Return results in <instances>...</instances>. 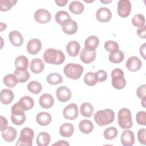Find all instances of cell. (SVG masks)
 <instances>
[{
    "instance_id": "cell-1",
    "label": "cell",
    "mask_w": 146,
    "mask_h": 146,
    "mask_svg": "<svg viewBox=\"0 0 146 146\" xmlns=\"http://www.w3.org/2000/svg\"><path fill=\"white\" fill-rule=\"evenodd\" d=\"M43 59L45 62L52 64H61L65 60V55L63 52L57 49L47 48L43 54Z\"/></svg>"
},
{
    "instance_id": "cell-2",
    "label": "cell",
    "mask_w": 146,
    "mask_h": 146,
    "mask_svg": "<svg viewBox=\"0 0 146 146\" xmlns=\"http://www.w3.org/2000/svg\"><path fill=\"white\" fill-rule=\"evenodd\" d=\"M94 120L99 126H104L112 123L115 119L114 112L109 108L97 111L94 114Z\"/></svg>"
},
{
    "instance_id": "cell-3",
    "label": "cell",
    "mask_w": 146,
    "mask_h": 146,
    "mask_svg": "<svg viewBox=\"0 0 146 146\" xmlns=\"http://www.w3.org/2000/svg\"><path fill=\"white\" fill-rule=\"evenodd\" d=\"M117 122L119 125L123 129H128L132 127L133 122L131 112L129 109L122 108L119 110Z\"/></svg>"
},
{
    "instance_id": "cell-4",
    "label": "cell",
    "mask_w": 146,
    "mask_h": 146,
    "mask_svg": "<svg viewBox=\"0 0 146 146\" xmlns=\"http://www.w3.org/2000/svg\"><path fill=\"white\" fill-rule=\"evenodd\" d=\"M84 71L83 67L80 64L70 63L66 64L63 68V72L68 78L76 80L82 75Z\"/></svg>"
},
{
    "instance_id": "cell-5",
    "label": "cell",
    "mask_w": 146,
    "mask_h": 146,
    "mask_svg": "<svg viewBox=\"0 0 146 146\" xmlns=\"http://www.w3.org/2000/svg\"><path fill=\"white\" fill-rule=\"evenodd\" d=\"M11 120L13 124L17 125H20L25 123L26 121L25 111L21 108L18 102L11 107Z\"/></svg>"
},
{
    "instance_id": "cell-6",
    "label": "cell",
    "mask_w": 146,
    "mask_h": 146,
    "mask_svg": "<svg viewBox=\"0 0 146 146\" xmlns=\"http://www.w3.org/2000/svg\"><path fill=\"white\" fill-rule=\"evenodd\" d=\"M112 85L117 90H121L125 87L126 80L124 78L123 71L119 68L113 69L111 72Z\"/></svg>"
},
{
    "instance_id": "cell-7",
    "label": "cell",
    "mask_w": 146,
    "mask_h": 146,
    "mask_svg": "<svg viewBox=\"0 0 146 146\" xmlns=\"http://www.w3.org/2000/svg\"><path fill=\"white\" fill-rule=\"evenodd\" d=\"M34 137V131L29 127H25L21 130L20 137L16 143V145L31 146Z\"/></svg>"
},
{
    "instance_id": "cell-8",
    "label": "cell",
    "mask_w": 146,
    "mask_h": 146,
    "mask_svg": "<svg viewBox=\"0 0 146 146\" xmlns=\"http://www.w3.org/2000/svg\"><path fill=\"white\" fill-rule=\"evenodd\" d=\"M117 14L123 18L127 17L131 11V3L128 0H120L117 3Z\"/></svg>"
},
{
    "instance_id": "cell-9",
    "label": "cell",
    "mask_w": 146,
    "mask_h": 146,
    "mask_svg": "<svg viewBox=\"0 0 146 146\" xmlns=\"http://www.w3.org/2000/svg\"><path fill=\"white\" fill-rule=\"evenodd\" d=\"M63 115L65 119L74 120L78 116V107L75 103H71L64 107Z\"/></svg>"
},
{
    "instance_id": "cell-10",
    "label": "cell",
    "mask_w": 146,
    "mask_h": 146,
    "mask_svg": "<svg viewBox=\"0 0 146 146\" xmlns=\"http://www.w3.org/2000/svg\"><path fill=\"white\" fill-rule=\"evenodd\" d=\"M51 18L50 13L44 9H39L34 13V19L39 23H46L51 20Z\"/></svg>"
},
{
    "instance_id": "cell-11",
    "label": "cell",
    "mask_w": 146,
    "mask_h": 146,
    "mask_svg": "<svg viewBox=\"0 0 146 146\" xmlns=\"http://www.w3.org/2000/svg\"><path fill=\"white\" fill-rule=\"evenodd\" d=\"M56 95L59 101L66 102L69 100L72 95L71 90L66 86H60L56 89Z\"/></svg>"
},
{
    "instance_id": "cell-12",
    "label": "cell",
    "mask_w": 146,
    "mask_h": 146,
    "mask_svg": "<svg viewBox=\"0 0 146 146\" xmlns=\"http://www.w3.org/2000/svg\"><path fill=\"white\" fill-rule=\"evenodd\" d=\"M42 48V43L40 40L36 38L30 39L26 46L27 52L31 55H35L39 52Z\"/></svg>"
},
{
    "instance_id": "cell-13",
    "label": "cell",
    "mask_w": 146,
    "mask_h": 146,
    "mask_svg": "<svg viewBox=\"0 0 146 146\" xmlns=\"http://www.w3.org/2000/svg\"><path fill=\"white\" fill-rule=\"evenodd\" d=\"M112 17V13L107 7H102L96 13V18L100 22H108Z\"/></svg>"
},
{
    "instance_id": "cell-14",
    "label": "cell",
    "mask_w": 146,
    "mask_h": 146,
    "mask_svg": "<svg viewBox=\"0 0 146 146\" xmlns=\"http://www.w3.org/2000/svg\"><path fill=\"white\" fill-rule=\"evenodd\" d=\"M141 61L136 56L129 57L126 62V67L130 71L135 72L139 71L141 68Z\"/></svg>"
},
{
    "instance_id": "cell-15",
    "label": "cell",
    "mask_w": 146,
    "mask_h": 146,
    "mask_svg": "<svg viewBox=\"0 0 146 146\" xmlns=\"http://www.w3.org/2000/svg\"><path fill=\"white\" fill-rule=\"evenodd\" d=\"M120 141L124 146H132L135 143V136L133 132L131 130L124 131L121 135Z\"/></svg>"
},
{
    "instance_id": "cell-16",
    "label": "cell",
    "mask_w": 146,
    "mask_h": 146,
    "mask_svg": "<svg viewBox=\"0 0 146 146\" xmlns=\"http://www.w3.org/2000/svg\"><path fill=\"white\" fill-rule=\"evenodd\" d=\"M40 106L46 109H48L52 107L54 104V100L53 96L48 93L42 94L39 99Z\"/></svg>"
},
{
    "instance_id": "cell-17",
    "label": "cell",
    "mask_w": 146,
    "mask_h": 146,
    "mask_svg": "<svg viewBox=\"0 0 146 146\" xmlns=\"http://www.w3.org/2000/svg\"><path fill=\"white\" fill-rule=\"evenodd\" d=\"M62 29L64 33L68 35H72L76 33L78 26L77 23L71 19L66 22L62 26Z\"/></svg>"
},
{
    "instance_id": "cell-18",
    "label": "cell",
    "mask_w": 146,
    "mask_h": 146,
    "mask_svg": "<svg viewBox=\"0 0 146 146\" xmlns=\"http://www.w3.org/2000/svg\"><path fill=\"white\" fill-rule=\"evenodd\" d=\"M1 132L2 138L7 142L13 141L17 136V130L11 126L7 127L6 129L1 131Z\"/></svg>"
},
{
    "instance_id": "cell-19",
    "label": "cell",
    "mask_w": 146,
    "mask_h": 146,
    "mask_svg": "<svg viewBox=\"0 0 146 146\" xmlns=\"http://www.w3.org/2000/svg\"><path fill=\"white\" fill-rule=\"evenodd\" d=\"M96 56V52L95 51H89L85 48H83L80 53V59L81 61L84 63L88 64L93 62Z\"/></svg>"
},
{
    "instance_id": "cell-20",
    "label": "cell",
    "mask_w": 146,
    "mask_h": 146,
    "mask_svg": "<svg viewBox=\"0 0 146 146\" xmlns=\"http://www.w3.org/2000/svg\"><path fill=\"white\" fill-rule=\"evenodd\" d=\"M99 43V38L95 35L88 36L84 42V48L89 51H93L96 50Z\"/></svg>"
},
{
    "instance_id": "cell-21",
    "label": "cell",
    "mask_w": 146,
    "mask_h": 146,
    "mask_svg": "<svg viewBox=\"0 0 146 146\" xmlns=\"http://www.w3.org/2000/svg\"><path fill=\"white\" fill-rule=\"evenodd\" d=\"M9 38L10 42L16 47L21 46L23 42V38L22 35L18 31L13 30L11 31L9 35Z\"/></svg>"
},
{
    "instance_id": "cell-22",
    "label": "cell",
    "mask_w": 146,
    "mask_h": 146,
    "mask_svg": "<svg viewBox=\"0 0 146 146\" xmlns=\"http://www.w3.org/2000/svg\"><path fill=\"white\" fill-rule=\"evenodd\" d=\"M80 46L79 42L76 40L69 42L66 46V50L70 56H76L79 52Z\"/></svg>"
},
{
    "instance_id": "cell-23",
    "label": "cell",
    "mask_w": 146,
    "mask_h": 146,
    "mask_svg": "<svg viewBox=\"0 0 146 146\" xmlns=\"http://www.w3.org/2000/svg\"><path fill=\"white\" fill-rule=\"evenodd\" d=\"M30 68L33 73L39 74L43 71L44 64L40 59L34 58L30 62Z\"/></svg>"
},
{
    "instance_id": "cell-24",
    "label": "cell",
    "mask_w": 146,
    "mask_h": 146,
    "mask_svg": "<svg viewBox=\"0 0 146 146\" xmlns=\"http://www.w3.org/2000/svg\"><path fill=\"white\" fill-rule=\"evenodd\" d=\"M52 120L51 115L46 112H40L38 113L36 117L37 123L42 126L48 125Z\"/></svg>"
},
{
    "instance_id": "cell-25",
    "label": "cell",
    "mask_w": 146,
    "mask_h": 146,
    "mask_svg": "<svg viewBox=\"0 0 146 146\" xmlns=\"http://www.w3.org/2000/svg\"><path fill=\"white\" fill-rule=\"evenodd\" d=\"M1 102L4 104L11 103L14 98V93L10 89H3L1 91Z\"/></svg>"
},
{
    "instance_id": "cell-26",
    "label": "cell",
    "mask_w": 146,
    "mask_h": 146,
    "mask_svg": "<svg viewBox=\"0 0 146 146\" xmlns=\"http://www.w3.org/2000/svg\"><path fill=\"white\" fill-rule=\"evenodd\" d=\"M74 132V125L69 123H65L61 125L59 128L60 135L64 137H71Z\"/></svg>"
},
{
    "instance_id": "cell-27",
    "label": "cell",
    "mask_w": 146,
    "mask_h": 146,
    "mask_svg": "<svg viewBox=\"0 0 146 146\" xmlns=\"http://www.w3.org/2000/svg\"><path fill=\"white\" fill-rule=\"evenodd\" d=\"M18 103L21 108L24 111L29 110L34 106V100L28 96H25L21 98Z\"/></svg>"
},
{
    "instance_id": "cell-28",
    "label": "cell",
    "mask_w": 146,
    "mask_h": 146,
    "mask_svg": "<svg viewBox=\"0 0 146 146\" xmlns=\"http://www.w3.org/2000/svg\"><path fill=\"white\" fill-rule=\"evenodd\" d=\"M14 64L16 69L27 70L29 66V60L25 56L19 55L15 59Z\"/></svg>"
},
{
    "instance_id": "cell-29",
    "label": "cell",
    "mask_w": 146,
    "mask_h": 146,
    "mask_svg": "<svg viewBox=\"0 0 146 146\" xmlns=\"http://www.w3.org/2000/svg\"><path fill=\"white\" fill-rule=\"evenodd\" d=\"M50 141V136L46 132H42L39 133L36 139V143L38 146H47L49 144Z\"/></svg>"
},
{
    "instance_id": "cell-30",
    "label": "cell",
    "mask_w": 146,
    "mask_h": 146,
    "mask_svg": "<svg viewBox=\"0 0 146 146\" xmlns=\"http://www.w3.org/2000/svg\"><path fill=\"white\" fill-rule=\"evenodd\" d=\"M79 128L82 133L88 134L93 131L94 124L89 120H83L79 124Z\"/></svg>"
},
{
    "instance_id": "cell-31",
    "label": "cell",
    "mask_w": 146,
    "mask_h": 146,
    "mask_svg": "<svg viewBox=\"0 0 146 146\" xmlns=\"http://www.w3.org/2000/svg\"><path fill=\"white\" fill-rule=\"evenodd\" d=\"M94 107L90 103L85 102L82 104L80 107V112L82 116L86 117H90L94 112Z\"/></svg>"
},
{
    "instance_id": "cell-32",
    "label": "cell",
    "mask_w": 146,
    "mask_h": 146,
    "mask_svg": "<svg viewBox=\"0 0 146 146\" xmlns=\"http://www.w3.org/2000/svg\"><path fill=\"white\" fill-rule=\"evenodd\" d=\"M69 9L70 11L74 14H80L84 11L83 4L78 1H73L69 5Z\"/></svg>"
},
{
    "instance_id": "cell-33",
    "label": "cell",
    "mask_w": 146,
    "mask_h": 146,
    "mask_svg": "<svg viewBox=\"0 0 146 146\" xmlns=\"http://www.w3.org/2000/svg\"><path fill=\"white\" fill-rule=\"evenodd\" d=\"M55 19L58 24L62 26L66 22L71 19V17L67 11L60 10L56 13Z\"/></svg>"
},
{
    "instance_id": "cell-34",
    "label": "cell",
    "mask_w": 146,
    "mask_h": 146,
    "mask_svg": "<svg viewBox=\"0 0 146 146\" xmlns=\"http://www.w3.org/2000/svg\"><path fill=\"white\" fill-rule=\"evenodd\" d=\"M47 82L51 85H56L63 82L62 76L57 72L49 74L46 78Z\"/></svg>"
},
{
    "instance_id": "cell-35",
    "label": "cell",
    "mask_w": 146,
    "mask_h": 146,
    "mask_svg": "<svg viewBox=\"0 0 146 146\" xmlns=\"http://www.w3.org/2000/svg\"><path fill=\"white\" fill-rule=\"evenodd\" d=\"M14 74L17 76L19 83H24L30 78V73L27 70L16 69L14 71Z\"/></svg>"
},
{
    "instance_id": "cell-36",
    "label": "cell",
    "mask_w": 146,
    "mask_h": 146,
    "mask_svg": "<svg viewBox=\"0 0 146 146\" xmlns=\"http://www.w3.org/2000/svg\"><path fill=\"white\" fill-rule=\"evenodd\" d=\"M3 81L4 84L10 88H13L15 87L18 83V80L17 76L14 74H10L6 75L3 78Z\"/></svg>"
},
{
    "instance_id": "cell-37",
    "label": "cell",
    "mask_w": 146,
    "mask_h": 146,
    "mask_svg": "<svg viewBox=\"0 0 146 146\" xmlns=\"http://www.w3.org/2000/svg\"><path fill=\"white\" fill-rule=\"evenodd\" d=\"M124 58V54L121 51H117V52L110 53L108 56L109 60L113 63H119L121 62Z\"/></svg>"
},
{
    "instance_id": "cell-38",
    "label": "cell",
    "mask_w": 146,
    "mask_h": 146,
    "mask_svg": "<svg viewBox=\"0 0 146 146\" xmlns=\"http://www.w3.org/2000/svg\"><path fill=\"white\" fill-rule=\"evenodd\" d=\"M28 90L34 94H38L40 92L42 89L41 84L37 81H31L27 84Z\"/></svg>"
},
{
    "instance_id": "cell-39",
    "label": "cell",
    "mask_w": 146,
    "mask_h": 146,
    "mask_svg": "<svg viewBox=\"0 0 146 146\" xmlns=\"http://www.w3.org/2000/svg\"><path fill=\"white\" fill-rule=\"evenodd\" d=\"M145 17L143 15L141 14H135L132 19V23L133 26L140 28L145 26Z\"/></svg>"
},
{
    "instance_id": "cell-40",
    "label": "cell",
    "mask_w": 146,
    "mask_h": 146,
    "mask_svg": "<svg viewBox=\"0 0 146 146\" xmlns=\"http://www.w3.org/2000/svg\"><path fill=\"white\" fill-rule=\"evenodd\" d=\"M117 129L114 127H111L106 128L103 133L105 139L107 140H112L115 139L117 135Z\"/></svg>"
},
{
    "instance_id": "cell-41",
    "label": "cell",
    "mask_w": 146,
    "mask_h": 146,
    "mask_svg": "<svg viewBox=\"0 0 146 146\" xmlns=\"http://www.w3.org/2000/svg\"><path fill=\"white\" fill-rule=\"evenodd\" d=\"M84 82L86 84L89 86H93L95 85L98 81L95 77V74L93 72H87L84 77Z\"/></svg>"
},
{
    "instance_id": "cell-42",
    "label": "cell",
    "mask_w": 146,
    "mask_h": 146,
    "mask_svg": "<svg viewBox=\"0 0 146 146\" xmlns=\"http://www.w3.org/2000/svg\"><path fill=\"white\" fill-rule=\"evenodd\" d=\"M104 48L110 53L115 52L119 50V44L113 40H108L106 42L104 43Z\"/></svg>"
},
{
    "instance_id": "cell-43",
    "label": "cell",
    "mask_w": 146,
    "mask_h": 146,
    "mask_svg": "<svg viewBox=\"0 0 146 146\" xmlns=\"http://www.w3.org/2000/svg\"><path fill=\"white\" fill-rule=\"evenodd\" d=\"M17 2V0H1V8L2 11H7L14 6Z\"/></svg>"
},
{
    "instance_id": "cell-44",
    "label": "cell",
    "mask_w": 146,
    "mask_h": 146,
    "mask_svg": "<svg viewBox=\"0 0 146 146\" xmlns=\"http://www.w3.org/2000/svg\"><path fill=\"white\" fill-rule=\"evenodd\" d=\"M136 120L140 125H146V112L144 111L138 112L136 115Z\"/></svg>"
},
{
    "instance_id": "cell-45",
    "label": "cell",
    "mask_w": 146,
    "mask_h": 146,
    "mask_svg": "<svg viewBox=\"0 0 146 146\" xmlns=\"http://www.w3.org/2000/svg\"><path fill=\"white\" fill-rule=\"evenodd\" d=\"M95 77L98 82H103L105 81L107 78V73L106 71L103 70H100L98 71L95 73Z\"/></svg>"
},
{
    "instance_id": "cell-46",
    "label": "cell",
    "mask_w": 146,
    "mask_h": 146,
    "mask_svg": "<svg viewBox=\"0 0 146 146\" xmlns=\"http://www.w3.org/2000/svg\"><path fill=\"white\" fill-rule=\"evenodd\" d=\"M137 138L140 143L145 145L146 144V129L141 128L138 131Z\"/></svg>"
},
{
    "instance_id": "cell-47",
    "label": "cell",
    "mask_w": 146,
    "mask_h": 146,
    "mask_svg": "<svg viewBox=\"0 0 146 146\" xmlns=\"http://www.w3.org/2000/svg\"><path fill=\"white\" fill-rule=\"evenodd\" d=\"M136 94L138 98L141 99H146V85L145 84L141 85L137 88Z\"/></svg>"
},
{
    "instance_id": "cell-48",
    "label": "cell",
    "mask_w": 146,
    "mask_h": 146,
    "mask_svg": "<svg viewBox=\"0 0 146 146\" xmlns=\"http://www.w3.org/2000/svg\"><path fill=\"white\" fill-rule=\"evenodd\" d=\"M136 33L140 38H141L142 39H145V38H146V26H144L142 27L139 28L137 29Z\"/></svg>"
},
{
    "instance_id": "cell-49",
    "label": "cell",
    "mask_w": 146,
    "mask_h": 146,
    "mask_svg": "<svg viewBox=\"0 0 146 146\" xmlns=\"http://www.w3.org/2000/svg\"><path fill=\"white\" fill-rule=\"evenodd\" d=\"M1 131H2L5 129H6L7 127V120L6 117H5L3 116H1Z\"/></svg>"
},
{
    "instance_id": "cell-50",
    "label": "cell",
    "mask_w": 146,
    "mask_h": 146,
    "mask_svg": "<svg viewBox=\"0 0 146 146\" xmlns=\"http://www.w3.org/2000/svg\"><path fill=\"white\" fill-rule=\"evenodd\" d=\"M145 46L146 43H144L140 47V54L144 59H145Z\"/></svg>"
},
{
    "instance_id": "cell-51",
    "label": "cell",
    "mask_w": 146,
    "mask_h": 146,
    "mask_svg": "<svg viewBox=\"0 0 146 146\" xmlns=\"http://www.w3.org/2000/svg\"><path fill=\"white\" fill-rule=\"evenodd\" d=\"M70 144L65 141V140H59L55 143H54L52 145H62V146H68Z\"/></svg>"
},
{
    "instance_id": "cell-52",
    "label": "cell",
    "mask_w": 146,
    "mask_h": 146,
    "mask_svg": "<svg viewBox=\"0 0 146 146\" xmlns=\"http://www.w3.org/2000/svg\"><path fill=\"white\" fill-rule=\"evenodd\" d=\"M67 2H68L67 0H55V2L56 3V5L61 7L66 6Z\"/></svg>"
},
{
    "instance_id": "cell-53",
    "label": "cell",
    "mask_w": 146,
    "mask_h": 146,
    "mask_svg": "<svg viewBox=\"0 0 146 146\" xmlns=\"http://www.w3.org/2000/svg\"><path fill=\"white\" fill-rule=\"evenodd\" d=\"M142 102H141V104L143 105V106L145 108V100L146 99H141Z\"/></svg>"
},
{
    "instance_id": "cell-54",
    "label": "cell",
    "mask_w": 146,
    "mask_h": 146,
    "mask_svg": "<svg viewBox=\"0 0 146 146\" xmlns=\"http://www.w3.org/2000/svg\"><path fill=\"white\" fill-rule=\"evenodd\" d=\"M102 3H110L112 2V1H100Z\"/></svg>"
}]
</instances>
